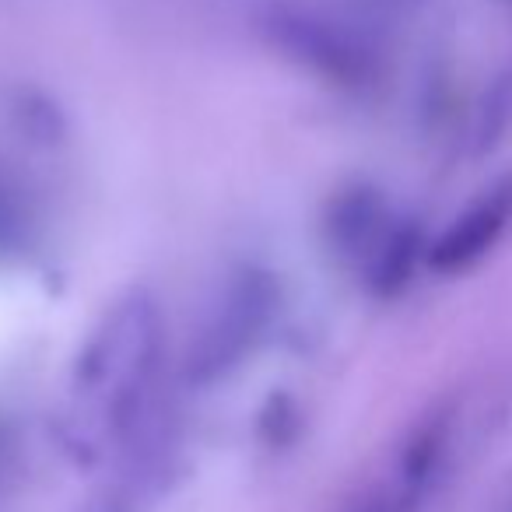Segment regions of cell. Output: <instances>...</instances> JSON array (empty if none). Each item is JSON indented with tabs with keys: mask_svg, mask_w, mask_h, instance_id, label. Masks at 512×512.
<instances>
[{
	"mask_svg": "<svg viewBox=\"0 0 512 512\" xmlns=\"http://www.w3.org/2000/svg\"><path fill=\"white\" fill-rule=\"evenodd\" d=\"M509 4H512V0H509Z\"/></svg>",
	"mask_w": 512,
	"mask_h": 512,
	"instance_id": "7",
	"label": "cell"
},
{
	"mask_svg": "<svg viewBox=\"0 0 512 512\" xmlns=\"http://www.w3.org/2000/svg\"><path fill=\"white\" fill-rule=\"evenodd\" d=\"M509 123H512V74H505V78L495 85V92L488 95V102H484L477 141H481L484 148H491V144L509 130Z\"/></svg>",
	"mask_w": 512,
	"mask_h": 512,
	"instance_id": "6",
	"label": "cell"
},
{
	"mask_svg": "<svg viewBox=\"0 0 512 512\" xmlns=\"http://www.w3.org/2000/svg\"><path fill=\"white\" fill-rule=\"evenodd\" d=\"M162 309L144 288L109 306L78 358V390L102 407H127L148 386L162 355Z\"/></svg>",
	"mask_w": 512,
	"mask_h": 512,
	"instance_id": "1",
	"label": "cell"
},
{
	"mask_svg": "<svg viewBox=\"0 0 512 512\" xmlns=\"http://www.w3.org/2000/svg\"><path fill=\"white\" fill-rule=\"evenodd\" d=\"M512 232V172L484 186L428 246V267L442 278L474 271Z\"/></svg>",
	"mask_w": 512,
	"mask_h": 512,
	"instance_id": "5",
	"label": "cell"
},
{
	"mask_svg": "<svg viewBox=\"0 0 512 512\" xmlns=\"http://www.w3.org/2000/svg\"><path fill=\"white\" fill-rule=\"evenodd\" d=\"M274 309H278V285L271 274L260 267H239L228 274L214 299L207 302L190 351H186L190 379L211 383L232 372L271 327Z\"/></svg>",
	"mask_w": 512,
	"mask_h": 512,
	"instance_id": "2",
	"label": "cell"
},
{
	"mask_svg": "<svg viewBox=\"0 0 512 512\" xmlns=\"http://www.w3.org/2000/svg\"><path fill=\"white\" fill-rule=\"evenodd\" d=\"M327 239L344 264L358 267L379 292L400 285L418 253L414 228L404 225L390 200L372 186H355L330 204Z\"/></svg>",
	"mask_w": 512,
	"mask_h": 512,
	"instance_id": "3",
	"label": "cell"
},
{
	"mask_svg": "<svg viewBox=\"0 0 512 512\" xmlns=\"http://www.w3.org/2000/svg\"><path fill=\"white\" fill-rule=\"evenodd\" d=\"M271 32L295 60L334 81L365 85L383 71V50L376 39L334 15L281 8L271 15Z\"/></svg>",
	"mask_w": 512,
	"mask_h": 512,
	"instance_id": "4",
	"label": "cell"
}]
</instances>
